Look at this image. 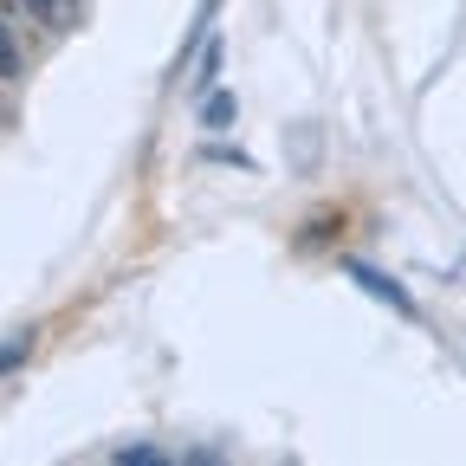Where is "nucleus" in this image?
Here are the masks:
<instances>
[{"label":"nucleus","instance_id":"nucleus-1","mask_svg":"<svg viewBox=\"0 0 466 466\" xmlns=\"http://www.w3.org/2000/svg\"><path fill=\"white\" fill-rule=\"evenodd\" d=\"M26 14L46 26V39H66V33H78V20H85V0H26Z\"/></svg>","mask_w":466,"mask_h":466},{"label":"nucleus","instance_id":"nucleus-2","mask_svg":"<svg viewBox=\"0 0 466 466\" xmlns=\"http://www.w3.org/2000/svg\"><path fill=\"white\" fill-rule=\"evenodd\" d=\"M0 85H26V39H20V26L0 14Z\"/></svg>","mask_w":466,"mask_h":466},{"label":"nucleus","instance_id":"nucleus-3","mask_svg":"<svg viewBox=\"0 0 466 466\" xmlns=\"http://www.w3.org/2000/svg\"><path fill=\"white\" fill-rule=\"evenodd\" d=\"M350 279H363V285L376 291V299H382V305H395V311H408V318H415V305H408V299H401V285H389V279H382L376 266H350Z\"/></svg>","mask_w":466,"mask_h":466},{"label":"nucleus","instance_id":"nucleus-4","mask_svg":"<svg viewBox=\"0 0 466 466\" xmlns=\"http://www.w3.org/2000/svg\"><path fill=\"white\" fill-rule=\"evenodd\" d=\"M33 337H39V330H14L7 343H0V376H7V370H20V363H26V350H33Z\"/></svg>","mask_w":466,"mask_h":466},{"label":"nucleus","instance_id":"nucleus-5","mask_svg":"<svg viewBox=\"0 0 466 466\" xmlns=\"http://www.w3.org/2000/svg\"><path fill=\"white\" fill-rule=\"evenodd\" d=\"M0 91H7V85H0Z\"/></svg>","mask_w":466,"mask_h":466}]
</instances>
